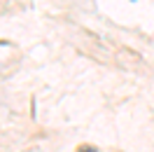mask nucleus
I'll return each instance as SVG.
<instances>
[{"label": "nucleus", "mask_w": 154, "mask_h": 152, "mask_svg": "<svg viewBox=\"0 0 154 152\" xmlns=\"http://www.w3.org/2000/svg\"><path fill=\"white\" fill-rule=\"evenodd\" d=\"M79 152H96V150H94V147H82Z\"/></svg>", "instance_id": "f257e3e1"}]
</instances>
